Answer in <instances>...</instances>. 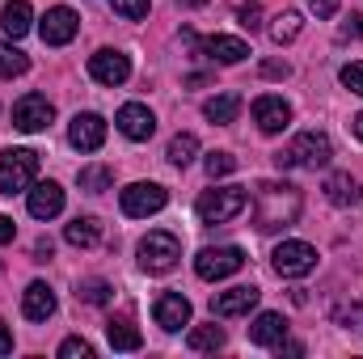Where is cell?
Masks as SVG:
<instances>
[{"label":"cell","instance_id":"cell-1","mask_svg":"<svg viewBox=\"0 0 363 359\" xmlns=\"http://www.w3.org/2000/svg\"><path fill=\"white\" fill-rule=\"evenodd\" d=\"M300 207H304L300 186H291V182H258V190H254V228L258 233L287 228V224H296Z\"/></svg>","mask_w":363,"mask_h":359},{"label":"cell","instance_id":"cell-2","mask_svg":"<svg viewBox=\"0 0 363 359\" xmlns=\"http://www.w3.org/2000/svg\"><path fill=\"white\" fill-rule=\"evenodd\" d=\"M330 161H334V144H330L325 131H300L287 148L274 153V165H279V170H296V165H304V170H325Z\"/></svg>","mask_w":363,"mask_h":359},{"label":"cell","instance_id":"cell-3","mask_svg":"<svg viewBox=\"0 0 363 359\" xmlns=\"http://www.w3.org/2000/svg\"><path fill=\"white\" fill-rule=\"evenodd\" d=\"M245 207H250V190L245 186H216V190H203L199 203H194V211H199L203 224H228Z\"/></svg>","mask_w":363,"mask_h":359},{"label":"cell","instance_id":"cell-4","mask_svg":"<svg viewBox=\"0 0 363 359\" xmlns=\"http://www.w3.org/2000/svg\"><path fill=\"white\" fill-rule=\"evenodd\" d=\"M34 174H38V153L30 148H9L0 157V194H26L34 186Z\"/></svg>","mask_w":363,"mask_h":359},{"label":"cell","instance_id":"cell-5","mask_svg":"<svg viewBox=\"0 0 363 359\" xmlns=\"http://www.w3.org/2000/svg\"><path fill=\"white\" fill-rule=\"evenodd\" d=\"M182 43H190L203 60L211 64H241L250 55V43L245 38H233V34H211V38H194V30H182Z\"/></svg>","mask_w":363,"mask_h":359},{"label":"cell","instance_id":"cell-6","mask_svg":"<svg viewBox=\"0 0 363 359\" xmlns=\"http://www.w3.org/2000/svg\"><path fill=\"white\" fill-rule=\"evenodd\" d=\"M118 203H123V216L144 220V216H157V211L169 203V190H165L161 182H131V186L118 194Z\"/></svg>","mask_w":363,"mask_h":359},{"label":"cell","instance_id":"cell-7","mask_svg":"<svg viewBox=\"0 0 363 359\" xmlns=\"http://www.w3.org/2000/svg\"><path fill=\"white\" fill-rule=\"evenodd\" d=\"M182 258V245L174 233H148L144 241H140V267L148 270V275H165V270H174Z\"/></svg>","mask_w":363,"mask_h":359},{"label":"cell","instance_id":"cell-8","mask_svg":"<svg viewBox=\"0 0 363 359\" xmlns=\"http://www.w3.org/2000/svg\"><path fill=\"white\" fill-rule=\"evenodd\" d=\"M271 267H274V275H283V279H304V275L317 270V250H313L308 241H283V245H274Z\"/></svg>","mask_w":363,"mask_h":359},{"label":"cell","instance_id":"cell-9","mask_svg":"<svg viewBox=\"0 0 363 359\" xmlns=\"http://www.w3.org/2000/svg\"><path fill=\"white\" fill-rule=\"evenodd\" d=\"M241 267H245V254H241L237 245L199 250V258H194V275H199V279H207V283H216V279H228V275H237Z\"/></svg>","mask_w":363,"mask_h":359},{"label":"cell","instance_id":"cell-10","mask_svg":"<svg viewBox=\"0 0 363 359\" xmlns=\"http://www.w3.org/2000/svg\"><path fill=\"white\" fill-rule=\"evenodd\" d=\"M51 118H55V106H51L43 93H26V97L13 106V127H17V131H26V136L47 131V127H51Z\"/></svg>","mask_w":363,"mask_h":359},{"label":"cell","instance_id":"cell-11","mask_svg":"<svg viewBox=\"0 0 363 359\" xmlns=\"http://www.w3.org/2000/svg\"><path fill=\"white\" fill-rule=\"evenodd\" d=\"M89 77L97 85H127V77H131V60L123 55V51H114V47H101V51H93L89 55Z\"/></svg>","mask_w":363,"mask_h":359},{"label":"cell","instance_id":"cell-12","mask_svg":"<svg viewBox=\"0 0 363 359\" xmlns=\"http://www.w3.org/2000/svg\"><path fill=\"white\" fill-rule=\"evenodd\" d=\"M77 30H81V17H77L68 4L47 9V17L38 21V34H43V43H47V47H64V43H72V38H77Z\"/></svg>","mask_w":363,"mask_h":359},{"label":"cell","instance_id":"cell-13","mask_svg":"<svg viewBox=\"0 0 363 359\" xmlns=\"http://www.w3.org/2000/svg\"><path fill=\"white\" fill-rule=\"evenodd\" d=\"M68 144H72L77 153H97V148L106 144V118L93 114V110L77 114V118L68 123Z\"/></svg>","mask_w":363,"mask_h":359},{"label":"cell","instance_id":"cell-14","mask_svg":"<svg viewBox=\"0 0 363 359\" xmlns=\"http://www.w3.org/2000/svg\"><path fill=\"white\" fill-rule=\"evenodd\" d=\"M262 292L254 283H241V287H228V292H216L211 296V313L216 317H245L250 309H258Z\"/></svg>","mask_w":363,"mask_h":359},{"label":"cell","instance_id":"cell-15","mask_svg":"<svg viewBox=\"0 0 363 359\" xmlns=\"http://www.w3.org/2000/svg\"><path fill=\"white\" fill-rule=\"evenodd\" d=\"M114 127L127 136V140H152V131H157V114L148 110V106H140V101H127L118 114H114Z\"/></svg>","mask_w":363,"mask_h":359},{"label":"cell","instance_id":"cell-16","mask_svg":"<svg viewBox=\"0 0 363 359\" xmlns=\"http://www.w3.org/2000/svg\"><path fill=\"white\" fill-rule=\"evenodd\" d=\"M26 207L34 220H55L64 211V186L60 182H34L26 190Z\"/></svg>","mask_w":363,"mask_h":359},{"label":"cell","instance_id":"cell-17","mask_svg":"<svg viewBox=\"0 0 363 359\" xmlns=\"http://www.w3.org/2000/svg\"><path fill=\"white\" fill-rule=\"evenodd\" d=\"M254 123H258V131L279 136V131H287V123H291V106H287L279 93H262V97L254 101Z\"/></svg>","mask_w":363,"mask_h":359},{"label":"cell","instance_id":"cell-18","mask_svg":"<svg viewBox=\"0 0 363 359\" xmlns=\"http://www.w3.org/2000/svg\"><path fill=\"white\" fill-rule=\"evenodd\" d=\"M152 317H157V326H161V330L178 334L182 326H190V300H186L182 292H161V296H157V304H152Z\"/></svg>","mask_w":363,"mask_h":359},{"label":"cell","instance_id":"cell-19","mask_svg":"<svg viewBox=\"0 0 363 359\" xmlns=\"http://www.w3.org/2000/svg\"><path fill=\"white\" fill-rule=\"evenodd\" d=\"M55 304H60V300H55V292H51L43 279H34V283L21 292V313H26L30 321H47V317L55 313Z\"/></svg>","mask_w":363,"mask_h":359},{"label":"cell","instance_id":"cell-20","mask_svg":"<svg viewBox=\"0 0 363 359\" xmlns=\"http://www.w3.org/2000/svg\"><path fill=\"white\" fill-rule=\"evenodd\" d=\"M283 338H287L283 313H258V317H254V326H250V343H254V347H274V343H283Z\"/></svg>","mask_w":363,"mask_h":359},{"label":"cell","instance_id":"cell-21","mask_svg":"<svg viewBox=\"0 0 363 359\" xmlns=\"http://www.w3.org/2000/svg\"><path fill=\"white\" fill-rule=\"evenodd\" d=\"M0 26H4L9 38H26L30 26H34V9H30V0H9L4 13H0Z\"/></svg>","mask_w":363,"mask_h":359},{"label":"cell","instance_id":"cell-22","mask_svg":"<svg viewBox=\"0 0 363 359\" xmlns=\"http://www.w3.org/2000/svg\"><path fill=\"white\" fill-rule=\"evenodd\" d=\"M325 199L334 203V207H355L363 199V186L351 174H330L325 178Z\"/></svg>","mask_w":363,"mask_h":359},{"label":"cell","instance_id":"cell-23","mask_svg":"<svg viewBox=\"0 0 363 359\" xmlns=\"http://www.w3.org/2000/svg\"><path fill=\"white\" fill-rule=\"evenodd\" d=\"M237 114H241V97L237 93H216L211 101H203V118L216 123V127H228Z\"/></svg>","mask_w":363,"mask_h":359},{"label":"cell","instance_id":"cell-24","mask_svg":"<svg viewBox=\"0 0 363 359\" xmlns=\"http://www.w3.org/2000/svg\"><path fill=\"white\" fill-rule=\"evenodd\" d=\"M106 338H110L114 351H140V343H144L140 330H135L127 317H110V321H106Z\"/></svg>","mask_w":363,"mask_h":359},{"label":"cell","instance_id":"cell-25","mask_svg":"<svg viewBox=\"0 0 363 359\" xmlns=\"http://www.w3.org/2000/svg\"><path fill=\"white\" fill-rule=\"evenodd\" d=\"M97 237H101L97 216H77V220L64 228V241H68V245H77V250H89V245H97Z\"/></svg>","mask_w":363,"mask_h":359},{"label":"cell","instance_id":"cell-26","mask_svg":"<svg viewBox=\"0 0 363 359\" xmlns=\"http://www.w3.org/2000/svg\"><path fill=\"white\" fill-rule=\"evenodd\" d=\"M300 30H304V17H300L296 9H283V13L271 21V38L279 43V47H283V43H296Z\"/></svg>","mask_w":363,"mask_h":359},{"label":"cell","instance_id":"cell-27","mask_svg":"<svg viewBox=\"0 0 363 359\" xmlns=\"http://www.w3.org/2000/svg\"><path fill=\"white\" fill-rule=\"evenodd\" d=\"M165 157H169V165L186 170V165H190V161L199 157V140H194L190 131H178V136L169 140V153H165Z\"/></svg>","mask_w":363,"mask_h":359},{"label":"cell","instance_id":"cell-28","mask_svg":"<svg viewBox=\"0 0 363 359\" xmlns=\"http://www.w3.org/2000/svg\"><path fill=\"white\" fill-rule=\"evenodd\" d=\"M186 343H190V351H220L224 347V330L220 326H194L186 334Z\"/></svg>","mask_w":363,"mask_h":359},{"label":"cell","instance_id":"cell-29","mask_svg":"<svg viewBox=\"0 0 363 359\" xmlns=\"http://www.w3.org/2000/svg\"><path fill=\"white\" fill-rule=\"evenodd\" d=\"M30 68V55L26 51H17L13 43H0V77L4 81H13V77H21Z\"/></svg>","mask_w":363,"mask_h":359},{"label":"cell","instance_id":"cell-30","mask_svg":"<svg viewBox=\"0 0 363 359\" xmlns=\"http://www.w3.org/2000/svg\"><path fill=\"white\" fill-rule=\"evenodd\" d=\"M77 182H81V190H89V194H101V190H110L114 174H110L106 165H85V170L77 174Z\"/></svg>","mask_w":363,"mask_h":359},{"label":"cell","instance_id":"cell-31","mask_svg":"<svg viewBox=\"0 0 363 359\" xmlns=\"http://www.w3.org/2000/svg\"><path fill=\"white\" fill-rule=\"evenodd\" d=\"M203 165H207V178L216 182V178H228V174L237 170V157H233V153H207Z\"/></svg>","mask_w":363,"mask_h":359},{"label":"cell","instance_id":"cell-32","mask_svg":"<svg viewBox=\"0 0 363 359\" xmlns=\"http://www.w3.org/2000/svg\"><path fill=\"white\" fill-rule=\"evenodd\" d=\"M77 296H81L85 304H106V300H110V283H106V279H85V283L77 287Z\"/></svg>","mask_w":363,"mask_h":359},{"label":"cell","instance_id":"cell-33","mask_svg":"<svg viewBox=\"0 0 363 359\" xmlns=\"http://www.w3.org/2000/svg\"><path fill=\"white\" fill-rule=\"evenodd\" d=\"M237 21H241V26L254 34V30L262 26V4H258V0H245V4H237Z\"/></svg>","mask_w":363,"mask_h":359},{"label":"cell","instance_id":"cell-34","mask_svg":"<svg viewBox=\"0 0 363 359\" xmlns=\"http://www.w3.org/2000/svg\"><path fill=\"white\" fill-rule=\"evenodd\" d=\"M110 9H114L118 17H127V21L148 17V0H110Z\"/></svg>","mask_w":363,"mask_h":359},{"label":"cell","instance_id":"cell-35","mask_svg":"<svg viewBox=\"0 0 363 359\" xmlns=\"http://www.w3.org/2000/svg\"><path fill=\"white\" fill-rule=\"evenodd\" d=\"M338 81H342V85H347L351 93H359V97H363V60H355V64H347V68L338 72Z\"/></svg>","mask_w":363,"mask_h":359},{"label":"cell","instance_id":"cell-36","mask_svg":"<svg viewBox=\"0 0 363 359\" xmlns=\"http://www.w3.org/2000/svg\"><path fill=\"white\" fill-rule=\"evenodd\" d=\"M85 355H93V347L85 338H64L60 343V359H85Z\"/></svg>","mask_w":363,"mask_h":359},{"label":"cell","instance_id":"cell-37","mask_svg":"<svg viewBox=\"0 0 363 359\" xmlns=\"http://www.w3.org/2000/svg\"><path fill=\"white\" fill-rule=\"evenodd\" d=\"M338 38H363V13H351L338 30Z\"/></svg>","mask_w":363,"mask_h":359},{"label":"cell","instance_id":"cell-38","mask_svg":"<svg viewBox=\"0 0 363 359\" xmlns=\"http://www.w3.org/2000/svg\"><path fill=\"white\" fill-rule=\"evenodd\" d=\"M308 9H313L317 17H334V13H338V0H308Z\"/></svg>","mask_w":363,"mask_h":359},{"label":"cell","instance_id":"cell-39","mask_svg":"<svg viewBox=\"0 0 363 359\" xmlns=\"http://www.w3.org/2000/svg\"><path fill=\"white\" fill-rule=\"evenodd\" d=\"M13 237H17V224H13L9 216H0V245H9Z\"/></svg>","mask_w":363,"mask_h":359},{"label":"cell","instance_id":"cell-40","mask_svg":"<svg viewBox=\"0 0 363 359\" xmlns=\"http://www.w3.org/2000/svg\"><path fill=\"white\" fill-rule=\"evenodd\" d=\"M262 77H291V68H287V64H262Z\"/></svg>","mask_w":363,"mask_h":359},{"label":"cell","instance_id":"cell-41","mask_svg":"<svg viewBox=\"0 0 363 359\" xmlns=\"http://www.w3.org/2000/svg\"><path fill=\"white\" fill-rule=\"evenodd\" d=\"M274 351H279V355H304V347H300V343H287V338L274 343Z\"/></svg>","mask_w":363,"mask_h":359},{"label":"cell","instance_id":"cell-42","mask_svg":"<svg viewBox=\"0 0 363 359\" xmlns=\"http://www.w3.org/2000/svg\"><path fill=\"white\" fill-rule=\"evenodd\" d=\"M13 351V334H9V326L0 321V355H9Z\"/></svg>","mask_w":363,"mask_h":359},{"label":"cell","instance_id":"cell-43","mask_svg":"<svg viewBox=\"0 0 363 359\" xmlns=\"http://www.w3.org/2000/svg\"><path fill=\"white\" fill-rule=\"evenodd\" d=\"M34 254H38V263H47V258H51V241H38Z\"/></svg>","mask_w":363,"mask_h":359},{"label":"cell","instance_id":"cell-44","mask_svg":"<svg viewBox=\"0 0 363 359\" xmlns=\"http://www.w3.org/2000/svg\"><path fill=\"white\" fill-rule=\"evenodd\" d=\"M351 127H355V136H359V140H363V110H359V114H355V123H351Z\"/></svg>","mask_w":363,"mask_h":359},{"label":"cell","instance_id":"cell-45","mask_svg":"<svg viewBox=\"0 0 363 359\" xmlns=\"http://www.w3.org/2000/svg\"><path fill=\"white\" fill-rule=\"evenodd\" d=\"M178 4H207V0H178Z\"/></svg>","mask_w":363,"mask_h":359}]
</instances>
